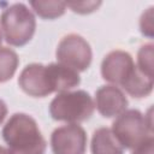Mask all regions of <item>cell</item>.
<instances>
[{"label":"cell","instance_id":"obj_1","mask_svg":"<svg viewBox=\"0 0 154 154\" xmlns=\"http://www.w3.org/2000/svg\"><path fill=\"white\" fill-rule=\"evenodd\" d=\"M11 154H45L47 142L36 120L26 113H14L1 130Z\"/></svg>","mask_w":154,"mask_h":154},{"label":"cell","instance_id":"obj_2","mask_svg":"<svg viewBox=\"0 0 154 154\" xmlns=\"http://www.w3.org/2000/svg\"><path fill=\"white\" fill-rule=\"evenodd\" d=\"M0 26L4 38L8 45L23 47L35 34L36 19L32 11L25 4L16 2L1 12Z\"/></svg>","mask_w":154,"mask_h":154},{"label":"cell","instance_id":"obj_3","mask_svg":"<svg viewBox=\"0 0 154 154\" xmlns=\"http://www.w3.org/2000/svg\"><path fill=\"white\" fill-rule=\"evenodd\" d=\"M95 109L90 94L85 90L59 93L49 103V114L57 122L78 124L88 120Z\"/></svg>","mask_w":154,"mask_h":154},{"label":"cell","instance_id":"obj_4","mask_svg":"<svg viewBox=\"0 0 154 154\" xmlns=\"http://www.w3.org/2000/svg\"><path fill=\"white\" fill-rule=\"evenodd\" d=\"M111 130L124 149H134L153 136L152 116L135 108L125 109L116 118Z\"/></svg>","mask_w":154,"mask_h":154},{"label":"cell","instance_id":"obj_5","mask_svg":"<svg viewBox=\"0 0 154 154\" xmlns=\"http://www.w3.org/2000/svg\"><path fill=\"white\" fill-rule=\"evenodd\" d=\"M59 64L65 65L77 72L85 71L93 60V51L88 41L78 34H69L64 36L55 51Z\"/></svg>","mask_w":154,"mask_h":154},{"label":"cell","instance_id":"obj_6","mask_svg":"<svg viewBox=\"0 0 154 154\" xmlns=\"http://www.w3.org/2000/svg\"><path fill=\"white\" fill-rule=\"evenodd\" d=\"M87 142V132L79 124L59 126L51 135L53 154H85Z\"/></svg>","mask_w":154,"mask_h":154},{"label":"cell","instance_id":"obj_7","mask_svg":"<svg viewBox=\"0 0 154 154\" xmlns=\"http://www.w3.org/2000/svg\"><path fill=\"white\" fill-rule=\"evenodd\" d=\"M136 70V64L130 53L116 49L107 53L101 63V76L112 85L122 87Z\"/></svg>","mask_w":154,"mask_h":154},{"label":"cell","instance_id":"obj_8","mask_svg":"<svg viewBox=\"0 0 154 154\" xmlns=\"http://www.w3.org/2000/svg\"><path fill=\"white\" fill-rule=\"evenodd\" d=\"M19 88L29 96L46 97L53 93L47 67L40 63L28 64L18 77Z\"/></svg>","mask_w":154,"mask_h":154},{"label":"cell","instance_id":"obj_9","mask_svg":"<svg viewBox=\"0 0 154 154\" xmlns=\"http://www.w3.org/2000/svg\"><path fill=\"white\" fill-rule=\"evenodd\" d=\"M95 107L103 118L118 117L129 105L125 94L116 85H101L95 91Z\"/></svg>","mask_w":154,"mask_h":154},{"label":"cell","instance_id":"obj_10","mask_svg":"<svg viewBox=\"0 0 154 154\" xmlns=\"http://www.w3.org/2000/svg\"><path fill=\"white\" fill-rule=\"evenodd\" d=\"M46 67L53 93L69 91L81 83L78 72L65 65H61L59 63H51L46 65Z\"/></svg>","mask_w":154,"mask_h":154},{"label":"cell","instance_id":"obj_11","mask_svg":"<svg viewBox=\"0 0 154 154\" xmlns=\"http://www.w3.org/2000/svg\"><path fill=\"white\" fill-rule=\"evenodd\" d=\"M91 154H124V148L109 128L102 126L94 131L90 144Z\"/></svg>","mask_w":154,"mask_h":154},{"label":"cell","instance_id":"obj_12","mask_svg":"<svg viewBox=\"0 0 154 154\" xmlns=\"http://www.w3.org/2000/svg\"><path fill=\"white\" fill-rule=\"evenodd\" d=\"M153 85H154L153 78L142 73L136 66V70L130 76V78L122 85V88L130 96L141 99L150 95V93L153 91Z\"/></svg>","mask_w":154,"mask_h":154},{"label":"cell","instance_id":"obj_13","mask_svg":"<svg viewBox=\"0 0 154 154\" xmlns=\"http://www.w3.org/2000/svg\"><path fill=\"white\" fill-rule=\"evenodd\" d=\"M34 12L42 19H55L61 17L66 11L65 1H53V0H31L30 2Z\"/></svg>","mask_w":154,"mask_h":154},{"label":"cell","instance_id":"obj_14","mask_svg":"<svg viewBox=\"0 0 154 154\" xmlns=\"http://www.w3.org/2000/svg\"><path fill=\"white\" fill-rule=\"evenodd\" d=\"M19 65L18 54L8 47H0V83L10 81Z\"/></svg>","mask_w":154,"mask_h":154},{"label":"cell","instance_id":"obj_15","mask_svg":"<svg viewBox=\"0 0 154 154\" xmlns=\"http://www.w3.org/2000/svg\"><path fill=\"white\" fill-rule=\"evenodd\" d=\"M153 57L154 46L153 43L142 45L137 52V69L148 77L153 78Z\"/></svg>","mask_w":154,"mask_h":154},{"label":"cell","instance_id":"obj_16","mask_svg":"<svg viewBox=\"0 0 154 154\" xmlns=\"http://www.w3.org/2000/svg\"><path fill=\"white\" fill-rule=\"evenodd\" d=\"M101 1H76V2H66V7H70L71 11L79 14H88L99 8Z\"/></svg>","mask_w":154,"mask_h":154},{"label":"cell","instance_id":"obj_17","mask_svg":"<svg viewBox=\"0 0 154 154\" xmlns=\"http://www.w3.org/2000/svg\"><path fill=\"white\" fill-rule=\"evenodd\" d=\"M140 30L144 36L149 38L153 37V6H150L146 12L142 13L140 19Z\"/></svg>","mask_w":154,"mask_h":154},{"label":"cell","instance_id":"obj_18","mask_svg":"<svg viewBox=\"0 0 154 154\" xmlns=\"http://www.w3.org/2000/svg\"><path fill=\"white\" fill-rule=\"evenodd\" d=\"M154 153V137L150 136L144 140L141 144L132 149L131 154H153Z\"/></svg>","mask_w":154,"mask_h":154},{"label":"cell","instance_id":"obj_19","mask_svg":"<svg viewBox=\"0 0 154 154\" xmlns=\"http://www.w3.org/2000/svg\"><path fill=\"white\" fill-rule=\"evenodd\" d=\"M7 112H8V109H7V105L5 103L4 100L0 99V124H1V123L4 122V119L6 118Z\"/></svg>","mask_w":154,"mask_h":154},{"label":"cell","instance_id":"obj_20","mask_svg":"<svg viewBox=\"0 0 154 154\" xmlns=\"http://www.w3.org/2000/svg\"><path fill=\"white\" fill-rule=\"evenodd\" d=\"M0 154H11V152H10L7 148H5V147L0 146Z\"/></svg>","mask_w":154,"mask_h":154},{"label":"cell","instance_id":"obj_21","mask_svg":"<svg viewBox=\"0 0 154 154\" xmlns=\"http://www.w3.org/2000/svg\"><path fill=\"white\" fill-rule=\"evenodd\" d=\"M1 42H2V35H1V31H0V47H1Z\"/></svg>","mask_w":154,"mask_h":154}]
</instances>
